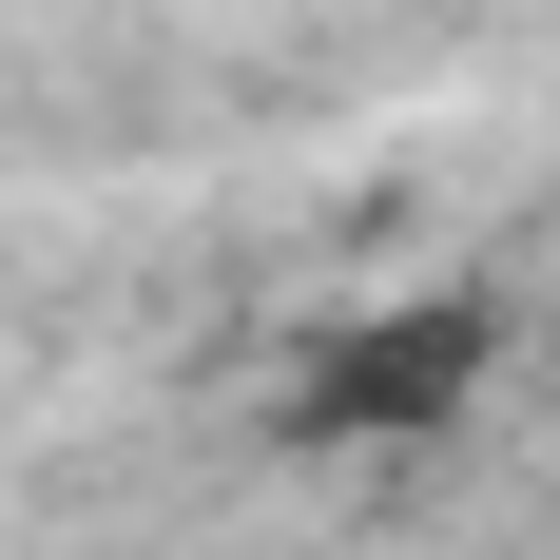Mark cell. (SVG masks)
I'll return each mask as SVG.
<instances>
[{
    "label": "cell",
    "instance_id": "obj_1",
    "mask_svg": "<svg viewBox=\"0 0 560 560\" xmlns=\"http://www.w3.org/2000/svg\"><path fill=\"white\" fill-rule=\"evenodd\" d=\"M483 387V310H368V329H329V368H310V425H445V406Z\"/></svg>",
    "mask_w": 560,
    "mask_h": 560
}]
</instances>
